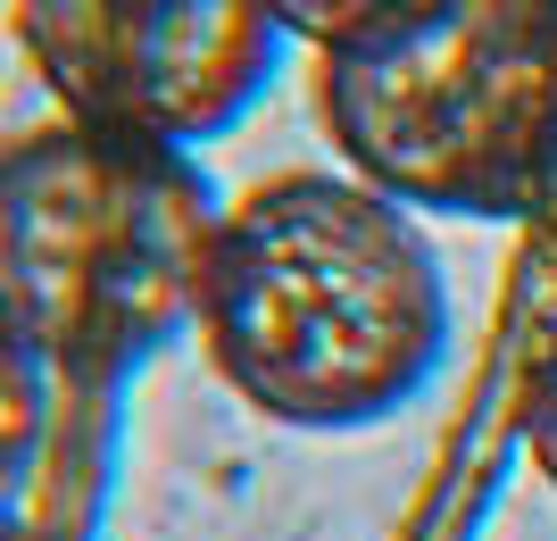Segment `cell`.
Instances as JSON below:
<instances>
[{"instance_id": "cell-1", "label": "cell", "mask_w": 557, "mask_h": 541, "mask_svg": "<svg viewBox=\"0 0 557 541\" xmlns=\"http://www.w3.org/2000/svg\"><path fill=\"white\" fill-rule=\"evenodd\" d=\"M191 325L258 417L349 433L408 408L442 367L449 283L392 192L275 175L216 217Z\"/></svg>"}, {"instance_id": "cell-2", "label": "cell", "mask_w": 557, "mask_h": 541, "mask_svg": "<svg viewBox=\"0 0 557 541\" xmlns=\"http://www.w3.org/2000/svg\"><path fill=\"white\" fill-rule=\"evenodd\" d=\"M216 192L191 150L100 125L0 142V325L50 376H125L200 317Z\"/></svg>"}, {"instance_id": "cell-3", "label": "cell", "mask_w": 557, "mask_h": 541, "mask_svg": "<svg viewBox=\"0 0 557 541\" xmlns=\"http://www.w3.org/2000/svg\"><path fill=\"white\" fill-rule=\"evenodd\" d=\"M317 118L399 209L533 217L557 184V0H442L317 59Z\"/></svg>"}, {"instance_id": "cell-4", "label": "cell", "mask_w": 557, "mask_h": 541, "mask_svg": "<svg viewBox=\"0 0 557 541\" xmlns=\"http://www.w3.org/2000/svg\"><path fill=\"white\" fill-rule=\"evenodd\" d=\"M59 118L134 142H216L258 109L283 59L267 0H9Z\"/></svg>"}, {"instance_id": "cell-5", "label": "cell", "mask_w": 557, "mask_h": 541, "mask_svg": "<svg viewBox=\"0 0 557 541\" xmlns=\"http://www.w3.org/2000/svg\"><path fill=\"white\" fill-rule=\"evenodd\" d=\"M50 383H59V376H50L9 325H0V508H17V492L34 483V467H42Z\"/></svg>"}, {"instance_id": "cell-6", "label": "cell", "mask_w": 557, "mask_h": 541, "mask_svg": "<svg viewBox=\"0 0 557 541\" xmlns=\"http://www.w3.org/2000/svg\"><path fill=\"white\" fill-rule=\"evenodd\" d=\"M283 17V34H300L317 50H358V42H383L399 25L433 17L442 0H267Z\"/></svg>"}, {"instance_id": "cell-7", "label": "cell", "mask_w": 557, "mask_h": 541, "mask_svg": "<svg viewBox=\"0 0 557 541\" xmlns=\"http://www.w3.org/2000/svg\"><path fill=\"white\" fill-rule=\"evenodd\" d=\"M524 450H533V467L557 483V351H549V367H541L533 401H524Z\"/></svg>"}, {"instance_id": "cell-8", "label": "cell", "mask_w": 557, "mask_h": 541, "mask_svg": "<svg viewBox=\"0 0 557 541\" xmlns=\"http://www.w3.org/2000/svg\"><path fill=\"white\" fill-rule=\"evenodd\" d=\"M0 541H42V533H34V525H25L17 508H0Z\"/></svg>"}]
</instances>
